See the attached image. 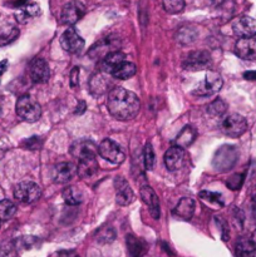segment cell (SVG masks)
<instances>
[{"instance_id": "5b68a950", "label": "cell", "mask_w": 256, "mask_h": 257, "mask_svg": "<svg viewBox=\"0 0 256 257\" xmlns=\"http://www.w3.org/2000/svg\"><path fill=\"white\" fill-rule=\"evenodd\" d=\"M98 155V146L93 141L82 138L78 140L70 146V156L77 162H84V161L95 160Z\"/></svg>"}, {"instance_id": "74e56055", "label": "cell", "mask_w": 256, "mask_h": 257, "mask_svg": "<svg viewBox=\"0 0 256 257\" xmlns=\"http://www.w3.org/2000/svg\"><path fill=\"white\" fill-rule=\"evenodd\" d=\"M243 176L242 175H233L230 180L227 181V186L231 188V190H238L242 185Z\"/></svg>"}, {"instance_id": "3957f363", "label": "cell", "mask_w": 256, "mask_h": 257, "mask_svg": "<svg viewBox=\"0 0 256 257\" xmlns=\"http://www.w3.org/2000/svg\"><path fill=\"white\" fill-rule=\"evenodd\" d=\"M14 197L20 203L30 205V203L37 202L42 197V188L33 181H23L15 186Z\"/></svg>"}, {"instance_id": "6da1fadb", "label": "cell", "mask_w": 256, "mask_h": 257, "mask_svg": "<svg viewBox=\"0 0 256 257\" xmlns=\"http://www.w3.org/2000/svg\"><path fill=\"white\" fill-rule=\"evenodd\" d=\"M107 108L112 117L118 120L133 119L140 113L141 100L131 90L114 87L108 92Z\"/></svg>"}, {"instance_id": "d6a6232c", "label": "cell", "mask_w": 256, "mask_h": 257, "mask_svg": "<svg viewBox=\"0 0 256 257\" xmlns=\"http://www.w3.org/2000/svg\"><path fill=\"white\" fill-rule=\"evenodd\" d=\"M196 38H197V32L192 29V28L185 27L177 33V40L182 43V44H190Z\"/></svg>"}, {"instance_id": "1f68e13d", "label": "cell", "mask_w": 256, "mask_h": 257, "mask_svg": "<svg viewBox=\"0 0 256 257\" xmlns=\"http://www.w3.org/2000/svg\"><path fill=\"white\" fill-rule=\"evenodd\" d=\"M19 37V29L15 27H9L4 32L0 33V47L9 45L10 43L14 42Z\"/></svg>"}, {"instance_id": "277c9868", "label": "cell", "mask_w": 256, "mask_h": 257, "mask_svg": "<svg viewBox=\"0 0 256 257\" xmlns=\"http://www.w3.org/2000/svg\"><path fill=\"white\" fill-rule=\"evenodd\" d=\"M247 130L246 118L237 113L228 114L221 120V132L230 138H238Z\"/></svg>"}, {"instance_id": "9c48e42d", "label": "cell", "mask_w": 256, "mask_h": 257, "mask_svg": "<svg viewBox=\"0 0 256 257\" xmlns=\"http://www.w3.org/2000/svg\"><path fill=\"white\" fill-rule=\"evenodd\" d=\"M85 15V7L79 0L68 2L60 13V20L65 25H74Z\"/></svg>"}, {"instance_id": "44dd1931", "label": "cell", "mask_w": 256, "mask_h": 257, "mask_svg": "<svg viewBox=\"0 0 256 257\" xmlns=\"http://www.w3.org/2000/svg\"><path fill=\"white\" fill-rule=\"evenodd\" d=\"M196 136H197V131L195 130V127L193 125H186L178 133L177 137L175 138V146H178V147L182 148L190 147L195 142Z\"/></svg>"}, {"instance_id": "8992f818", "label": "cell", "mask_w": 256, "mask_h": 257, "mask_svg": "<svg viewBox=\"0 0 256 257\" xmlns=\"http://www.w3.org/2000/svg\"><path fill=\"white\" fill-rule=\"evenodd\" d=\"M223 84V80L221 78V75L216 72H208L206 74V77L198 83L197 87L193 89V95H197V97L206 98L211 97V95L216 94L218 90L221 89Z\"/></svg>"}, {"instance_id": "30bf717a", "label": "cell", "mask_w": 256, "mask_h": 257, "mask_svg": "<svg viewBox=\"0 0 256 257\" xmlns=\"http://www.w3.org/2000/svg\"><path fill=\"white\" fill-rule=\"evenodd\" d=\"M231 28L233 34L238 38H251L256 35V20L247 15L235 18L231 23Z\"/></svg>"}, {"instance_id": "52a82bcc", "label": "cell", "mask_w": 256, "mask_h": 257, "mask_svg": "<svg viewBox=\"0 0 256 257\" xmlns=\"http://www.w3.org/2000/svg\"><path fill=\"white\" fill-rule=\"evenodd\" d=\"M98 155L113 165H119L124 161V152H123L122 147L109 138H105L99 143Z\"/></svg>"}, {"instance_id": "d6986e66", "label": "cell", "mask_w": 256, "mask_h": 257, "mask_svg": "<svg viewBox=\"0 0 256 257\" xmlns=\"http://www.w3.org/2000/svg\"><path fill=\"white\" fill-rule=\"evenodd\" d=\"M141 198H142L143 203L148 207L150 215L152 216L155 220H158L161 215L160 200H158V196L156 195L153 188H151L150 186H143V187L141 188Z\"/></svg>"}, {"instance_id": "ffe728a7", "label": "cell", "mask_w": 256, "mask_h": 257, "mask_svg": "<svg viewBox=\"0 0 256 257\" xmlns=\"http://www.w3.org/2000/svg\"><path fill=\"white\" fill-rule=\"evenodd\" d=\"M125 59V54L122 53L120 50H114V52H110L109 54L105 55L102 59V69L103 72L107 73V74H112L113 70L118 67L119 64H122Z\"/></svg>"}, {"instance_id": "b9f144b4", "label": "cell", "mask_w": 256, "mask_h": 257, "mask_svg": "<svg viewBox=\"0 0 256 257\" xmlns=\"http://www.w3.org/2000/svg\"><path fill=\"white\" fill-rule=\"evenodd\" d=\"M85 108H87V104H85V102H83V100L78 102L77 109H75V114H82V113H84Z\"/></svg>"}, {"instance_id": "d4e9b609", "label": "cell", "mask_w": 256, "mask_h": 257, "mask_svg": "<svg viewBox=\"0 0 256 257\" xmlns=\"http://www.w3.org/2000/svg\"><path fill=\"white\" fill-rule=\"evenodd\" d=\"M236 257H256V246L250 238H241L237 241Z\"/></svg>"}, {"instance_id": "603a6c76", "label": "cell", "mask_w": 256, "mask_h": 257, "mask_svg": "<svg viewBox=\"0 0 256 257\" xmlns=\"http://www.w3.org/2000/svg\"><path fill=\"white\" fill-rule=\"evenodd\" d=\"M40 14V7L37 3H29L17 10L15 17L19 23H27L30 18L38 17Z\"/></svg>"}, {"instance_id": "e0dca14e", "label": "cell", "mask_w": 256, "mask_h": 257, "mask_svg": "<svg viewBox=\"0 0 256 257\" xmlns=\"http://www.w3.org/2000/svg\"><path fill=\"white\" fill-rule=\"evenodd\" d=\"M235 53L243 60H256V38H240L235 44Z\"/></svg>"}, {"instance_id": "d590c367", "label": "cell", "mask_w": 256, "mask_h": 257, "mask_svg": "<svg viewBox=\"0 0 256 257\" xmlns=\"http://www.w3.org/2000/svg\"><path fill=\"white\" fill-rule=\"evenodd\" d=\"M42 146H43L42 140H40L39 137H37V136L28 138V140H25L24 142H23V147H24L25 150H32V151L40 150Z\"/></svg>"}, {"instance_id": "484cf974", "label": "cell", "mask_w": 256, "mask_h": 257, "mask_svg": "<svg viewBox=\"0 0 256 257\" xmlns=\"http://www.w3.org/2000/svg\"><path fill=\"white\" fill-rule=\"evenodd\" d=\"M125 242H127V248L131 257L143 256V253L146 251V246L142 240H140V238H137L133 235H128L127 238H125Z\"/></svg>"}, {"instance_id": "8d00e7d4", "label": "cell", "mask_w": 256, "mask_h": 257, "mask_svg": "<svg viewBox=\"0 0 256 257\" xmlns=\"http://www.w3.org/2000/svg\"><path fill=\"white\" fill-rule=\"evenodd\" d=\"M15 243L13 242H0V257H14Z\"/></svg>"}, {"instance_id": "8fae6325", "label": "cell", "mask_w": 256, "mask_h": 257, "mask_svg": "<svg viewBox=\"0 0 256 257\" xmlns=\"http://www.w3.org/2000/svg\"><path fill=\"white\" fill-rule=\"evenodd\" d=\"M211 64V55L207 50H196L190 53L183 60V68L186 70L196 72V70L206 69Z\"/></svg>"}, {"instance_id": "f546056e", "label": "cell", "mask_w": 256, "mask_h": 257, "mask_svg": "<svg viewBox=\"0 0 256 257\" xmlns=\"http://www.w3.org/2000/svg\"><path fill=\"white\" fill-rule=\"evenodd\" d=\"M226 110H227V104L222 99H220V98L212 100L207 105V113L212 115V117H222L226 113Z\"/></svg>"}, {"instance_id": "4dcf8cb0", "label": "cell", "mask_w": 256, "mask_h": 257, "mask_svg": "<svg viewBox=\"0 0 256 257\" xmlns=\"http://www.w3.org/2000/svg\"><path fill=\"white\" fill-rule=\"evenodd\" d=\"M162 5L168 14H180L185 9V0H162Z\"/></svg>"}, {"instance_id": "f6af8a7d", "label": "cell", "mask_w": 256, "mask_h": 257, "mask_svg": "<svg viewBox=\"0 0 256 257\" xmlns=\"http://www.w3.org/2000/svg\"><path fill=\"white\" fill-rule=\"evenodd\" d=\"M251 208H252V212L256 215V195L251 200Z\"/></svg>"}, {"instance_id": "2e32d148", "label": "cell", "mask_w": 256, "mask_h": 257, "mask_svg": "<svg viewBox=\"0 0 256 257\" xmlns=\"http://www.w3.org/2000/svg\"><path fill=\"white\" fill-rule=\"evenodd\" d=\"M114 50H119L118 48V40L112 37H105L102 40L93 45L89 50V55L93 59H103L107 54Z\"/></svg>"}, {"instance_id": "7a4b0ae2", "label": "cell", "mask_w": 256, "mask_h": 257, "mask_svg": "<svg viewBox=\"0 0 256 257\" xmlns=\"http://www.w3.org/2000/svg\"><path fill=\"white\" fill-rule=\"evenodd\" d=\"M15 110H17L18 117L28 123L37 122L42 117V107L38 103V100L27 94L22 95L17 100Z\"/></svg>"}, {"instance_id": "4316f807", "label": "cell", "mask_w": 256, "mask_h": 257, "mask_svg": "<svg viewBox=\"0 0 256 257\" xmlns=\"http://www.w3.org/2000/svg\"><path fill=\"white\" fill-rule=\"evenodd\" d=\"M63 200L67 205L69 206H77L82 203L83 201V193L79 188L74 187V186H69V187L63 190Z\"/></svg>"}, {"instance_id": "83f0119b", "label": "cell", "mask_w": 256, "mask_h": 257, "mask_svg": "<svg viewBox=\"0 0 256 257\" xmlns=\"http://www.w3.org/2000/svg\"><path fill=\"white\" fill-rule=\"evenodd\" d=\"M77 167H78V176H80L82 178L90 177V176H93L98 171L97 158H95V160L84 161V162H78Z\"/></svg>"}, {"instance_id": "f35d334b", "label": "cell", "mask_w": 256, "mask_h": 257, "mask_svg": "<svg viewBox=\"0 0 256 257\" xmlns=\"http://www.w3.org/2000/svg\"><path fill=\"white\" fill-rule=\"evenodd\" d=\"M216 222H217V225L221 227V236H222V240L227 241L228 237H230V231H228L226 221H223L221 217H216Z\"/></svg>"}, {"instance_id": "60d3db41", "label": "cell", "mask_w": 256, "mask_h": 257, "mask_svg": "<svg viewBox=\"0 0 256 257\" xmlns=\"http://www.w3.org/2000/svg\"><path fill=\"white\" fill-rule=\"evenodd\" d=\"M9 150V145H8L7 141L4 140H0V160L5 156V153L8 152Z\"/></svg>"}, {"instance_id": "9a60e30c", "label": "cell", "mask_w": 256, "mask_h": 257, "mask_svg": "<svg viewBox=\"0 0 256 257\" xmlns=\"http://www.w3.org/2000/svg\"><path fill=\"white\" fill-rule=\"evenodd\" d=\"M115 201L119 206H128L135 201V193L131 188L130 183L123 177L114 178Z\"/></svg>"}, {"instance_id": "7402d4cb", "label": "cell", "mask_w": 256, "mask_h": 257, "mask_svg": "<svg viewBox=\"0 0 256 257\" xmlns=\"http://www.w3.org/2000/svg\"><path fill=\"white\" fill-rule=\"evenodd\" d=\"M193 212H195V201L192 198L187 197L181 198L180 202L177 203V206L173 210V213L178 217L183 218V220H191Z\"/></svg>"}, {"instance_id": "4fadbf2b", "label": "cell", "mask_w": 256, "mask_h": 257, "mask_svg": "<svg viewBox=\"0 0 256 257\" xmlns=\"http://www.w3.org/2000/svg\"><path fill=\"white\" fill-rule=\"evenodd\" d=\"M163 161H165L166 168L171 172L181 170L186 162L185 148L178 147V146H173V147L168 148L166 151L165 156H163Z\"/></svg>"}, {"instance_id": "ee69618b", "label": "cell", "mask_w": 256, "mask_h": 257, "mask_svg": "<svg viewBox=\"0 0 256 257\" xmlns=\"http://www.w3.org/2000/svg\"><path fill=\"white\" fill-rule=\"evenodd\" d=\"M7 68H8V60L4 59L0 62V75L4 74L5 72H7Z\"/></svg>"}, {"instance_id": "ba28073f", "label": "cell", "mask_w": 256, "mask_h": 257, "mask_svg": "<svg viewBox=\"0 0 256 257\" xmlns=\"http://www.w3.org/2000/svg\"><path fill=\"white\" fill-rule=\"evenodd\" d=\"M84 39L77 33L74 28H68L60 35V47L70 54H78L84 48Z\"/></svg>"}, {"instance_id": "ac0fdd59", "label": "cell", "mask_w": 256, "mask_h": 257, "mask_svg": "<svg viewBox=\"0 0 256 257\" xmlns=\"http://www.w3.org/2000/svg\"><path fill=\"white\" fill-rule=\"evenodd\" d=\"M109 74L107 73H95L89 79V92L94 97H100L110 90Z\"/></svg>"}, {"instance_id": "bcb514c9", "label": "cell", "mask_w": 256, "mask_h": 257, "mask_svg": "<svg viewBox=\"0 0 256 257\" xmlns=\"http://www.w3.org/2000/svg\"><path fill=\"white\" fill-rule=\"evenodd\" d=\"M251 241H252V243L253 245L256 246V231H253V233H252V236H251V238H250Z\"/></svg>"}, {"instance_id": "7c38bea8", "label": "cell", "mask_w": 256, "mask_h": 257, "mask_svg": "<svg viewBox=\"0 0 256 257\" xmlns=\"http://www.w3.org/2000/svg\"><path fill=\"white\" fill-rule=\"evenodd\" d=\"M29 75L30 79L37 84L47 83L50 78V69L47 60L43 59V58H34L30 62Z\"/></svg>"}, {"instance_id": "f1b7e54d", "label": "cell", "mask_w": 256, "mask_h": 257, "mask_svg": "<svg viewBox=\"0 0 256 257\" xmlns=\"http://www.w3.org/2000/svg\"><path fill=\"white\" fill-rule=\"evenodd\" d=\"M17 212V206L9 200L0 201V222L8 221L13 218V216Z\"/></svg>"}, {"instance_id": "836d02e7", "label": "cell", "mask_w": 256, "mask_h": 257, "mask_svg": "<svg viewBox=\"0 0 256 257\" xmlns=\"http://www.w3.org/2000/svg\"><path fill=\"white\" fill-rule=\"evenodd\" d=\"M200 197L202 198L203 201L215 203V205L220 206V207H222V206L225 205V201H223L222 195L218 192H212V191H201Z\"/></svg>"}, {"instance_id": "cb8c5ba5", "label": "cell", "mask_w": 256, "mask_h": 257, "mask_svg": "<svg viewBox=\"0 0 256 257\" xmlns=\"http://www.w3.org/2000/svg\"><path fill=\"white\" fill-rule=\"evenodd\" d=\"M136 72H137V68H136V65L133 64V63L128 62V60H124L122 64H119L114 70H113L112 74L110 75H112L113 78H117V79L125 80V79H130V78H132L133 75L136 74Z\"/></svg>"}, {"instance_id": "5bb4252c", "label": "cell", "mask_w": 256, "mask_h": 257, "mask_svg": "<svg viewBox=\"0 0 256 257\" xmlns=\"http://www.w3.org/2000/svg\"><path fill=\"white\" fill-rule=\"evenodd\" d=\"M78 175V167L73 162H60L53 170V181L58 185L70 182Z\"/></svg>"}, {"instance_id": "e575fe53", "label": "cell", "mask_w": 256, "mask_h": 257, "mask_svg": "<svg viewBox=\"0 0 256 257\" xmlns=\"http://www.w3.org/2000/svg\"><path fill=\"white\" fill-rule=\"evenodd\" d=\"M143 162H145V167L147 171H151L155 166V151L151 143H147L143 150Z\"/></svg>"}, {"instance_id": "7bdbcfd3", "label": "cell", "mask_w": 256, "mask_h": 257, "mask_svg": "<svg viewBox=\"0 0 256 257\" xmlns=\"http://www.w3.org/2000/svg\"><path fill=\"white\" fill-rule=\"evenodd\" d=\"M243 78L247 80H256V70H250V72L243 73Z\"/></svg>"}, {"instance_id": "ab89813d", "label": "cell", "mask_w": 256, "mask_h": 257, "mask_svg": "<svg viewBox=\"0 0 256 257\" xmlns=\"http://www.w3.org/2000/svg\"><path fill=\"white\" fill-rule=\"evenodd\" d=\"M79 68L78 67H73V69L70 70V78H69V83L70 87L75 88L79 85Z\"/></svg>"}]
</instances>
